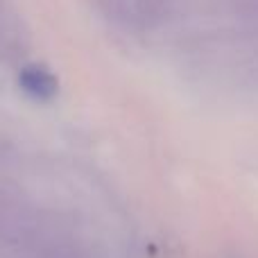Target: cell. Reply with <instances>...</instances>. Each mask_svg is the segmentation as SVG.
I'll return each instance as SVG.
<instances>
[{
    "label": "cell",
    "instance_id": "1",
    "mask_svg": "<svg viewBox=\"0 0 258 258\" xmlns=\"http://www.w3.org/2000/svg\"><path fill=\"white\" fill-rule=\"evenodd\" d=\"M18 82H21L23 91L34 100H52L59 89L57 77L43 66H25L21 71Z\"/></svg>",
    "mask_w": 258,
    "mask_h": 258
},
{
    "label": "cell",
    "instance_id": "2",
    "mask_svg": "<svg viewBox=\"0 0 258 258\" xmlns=\"http://www.w3.org/2000/svg\"><path fill=\"white\" fill-rule=\"evenodd\" d=\"M118 18H125L127 23H150L161 14L163 0H107Z\"/></svg>",
    "mask_w": 258,
    "mask_h": 258
},
{
    "label": "cell",
    "instance_id": "3",
    "mask_svg": "<svg viewBox=\"0 0 258 258\" xmlns=\"http://www.w3.org/2000/svg\"><path fill=\"white\" fill-rule=\"evenodd\" d=\"M18 23L14 18V14L9 12V7L5 5V0H0V45L3 48H9V45H16L18 43Z\"/></svg>",
    "mask_w": 258,
    "mask_h": 258
}]
</instances>
